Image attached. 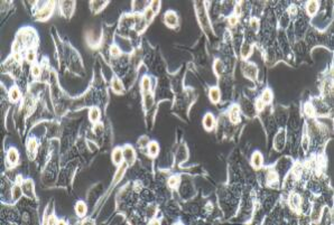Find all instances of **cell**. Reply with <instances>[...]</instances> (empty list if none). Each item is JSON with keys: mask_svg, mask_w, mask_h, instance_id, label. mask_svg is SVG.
<instances>
[{"mask_svg": "<svg viewBox=\"0 0 334 225\" xmlns=\"http://www.w3.org/2000/svg\"><path fill=\"white\" fill-rule=\"evenodd\" d=\"M197 14H199V18H200L201 25H202L203 29L207 30L209 27H210V25H209V20H207V14H205V11H204V7L199 6V7H197Z\"/></svg>", "mask_w": 334, "mask_h": 225, "instance_id": "6da1fadb", "label": "cell"}, {"mask_svg": "<svg viewBox=\"0 0 334 225\" xmlns=\"http://www.w3.org/2000/svg\"><path fill=\"white\" fill-rule=\"evenodd\" d=\"M289 204H290V206H292V208H293V209H295V211L300 209V206H302V201H300V197L297 194L290 195V197H289Z\"/></svg>", "mask_w": 334, "mask_h": 225, "instance_id": "7a4b0ae2", "label": "cell"}, {"mask_svg": "<svg viewBox=\"0 0 334 225\" xmlns=\"http://www.w3.org/2000/svg\"><path fill=\"white\" fill-rule=\"evenodd\" d=\"M165 23L166 25H168L171 27H174L177 25V16H176L173 11H169V12H166L165 14Z\"/></svg>", "mask_w": 334, "mask_h": 225, "instance_id": "3957f363", "label": "cell"}, {"mask_svg": "<svg viewBox=\"0 0 334 225\" xmlns=\"http://www.w3.org/2000/svg\"><path fill=\"white\" fill-rule=\"evenodd\" d=\"M284 143H285V132L282 130L278 135H276V140L274 142V146L277 148V150H282V148L284 147Z\"/></svg>", "mask_w": 334, "mask_h": 225, "instance_id": "277c9868", "label": "cell"}, {"mask_svg": "<svg viewBox=\"0 0 334 225\" xmlns=\"http://www.w3.org/2000/svg\"><path fill=\"white\" fill-rule=\"evenodd\" d=\"M112 160H113V163H117V165L122 163V160H124V151H122L120 148H117L113 153H112Z\"/></svg>", "mask_w": 334, "mask_h": 225, "instance_id": "5b68a950", "label": "cell"}, {"mask_svg": "<svg viewBox=\"0 0 334 225\" xmlns=\"http://www.w3.org/2000/svg\"><path fill=\"white\" fill-rule=\"evenodd\" d=\"M124 158L128 161V163H132L135 160V153L132 148L130 147H127V148L124 150Z\"/></svg>", "mask_w": 334, "mask_h": 225, "instance_id": "8992f818", "label": "cell"}, {"mask_svg": "<svg viewBox=\"0 0 334 225\" xmlns=\"http://www.w3.org/2000/svg\"><path fill=\"white\" fill-rule=\"evenodd\" d=\"M203 125L204 127H205V129L207 130H211V129L214 127V118H213V115L210 114V113H207L205 117H204V122H203Z\"/></svg>", "mask_w": 334, "mask_h": 225, "instance_id": "52a82bcc", "label": "cell"}, {"mask_svg": "<svg viewBox=\"0 0 334 225\" xmlns=\"http://www.w3.org/2000/svg\"><path fill=\"white\" fill-rule=\"evenodd\" d=\"M229 118H230L231 122H233V123H237V122L240 121V114H239L238 107H232V110L230 111V114H229Z\"/></svg>", "mask_w": 334, "mask_h": 225, "instance_id": "ba28073f", "label": "cell"}, {"mask_svg": "<svg viewBox=\"0 0 334 225\" xmlns=\"http://www.w3.org/2000/svg\"><path fill=\"white\" fill-rule=\"evenodd\" d=\"M52 5L53 4L48 5V6H46V7H43V8H41V10L38 11V17L41 18V19H44V18L48 17L49 15H51V11H52V8H53Z\"/></svg>", "mask_w": 334, "mask_h": 225, "instance_id": "9c48e42d", "label": "cell"}, {"mask_svg": "<svg viewBox=\"0 0 334 225\" xmlns=\"http://www.w3.org/2000/svg\"><path fill=\"white\" fill-rule=\"evenodd\" d=\"M210 99L214 103L219 102V100H220V91L217 90V87H212L210 90Z\"/></svg>", "mask_w": 334, "mask_h": 225, "instance_id": "30bf717a", "label": "cell"}, {"mask_svg": "<svg viewBox=\"0 0 334 225\" xmlns=\"http://www.w3.org/2000/svg\"><path fill=\"white\" fill-rule=\"evenodd\" d=\"M252 165L256 168H259L262 165V156L259 153H255L252 155Z\"/></svg>", "mask_w": 334, "mask_h": 225, "instance_id": "8fae6325", "label": "cell"}, {"mask_svg": "<svg viewBox=\"0 0 334 225\" xmlns=\"http://www.w3.org/2000/svg\"><path fill=\"white\" fill-rule=\"evenodd\" d=\"M112 90L116 92V93H121L124 91V87H122V84L118 79H113L112 80Z\"/></svg>", "mask_w": 334, "mask_h": 225, "instance_id": "7c38bea8", "label": "cell"}, {"mask_svg": "<svg viewBox=\"0 0 334 225\" xmlns=\"http://www.w3.org/2000/svg\"><path fill=\"white\" fill-rule=\"evenodd\" d=\"M317 9H318V6H317L316 1H311V2L307 4V12L310 15H312V16L316 14Z\"/></svg>", "mask_w": 334, "mask_h": 225, "instance_id": "4fadbf2b", "label": "cell"}, {"mask_svg": "<svg viewBox=\"0 0 334 225\" xmlns=\"http://www.w3.org/2000/svg\"><path fill=\"white\" fill-rule=\"evenodd\" d=\"M99 117H100V112H99V110H98L97 107H92L91 111H90V114H89L90 120L92 122H97L98 120H99Z\"/></svg>", "mask_w": 334, "mask_h": 225, "instance_id": "5bb4252c", "label": "cell"}, {"mask_svg": "<svg viewBox=\"0 0 334 225\" xmlns=\"http://www.w3.org/2000/svg\"><path fill=\"white\" fill-rule=\"evenodd\" d=\"M159 149H158V145L156 142H150L148 145V153L150 156H156L158 153Z\"/></svg>", "mask_w": 334, "mask_h": 225, "instance_id": "9a60e30c", "label": "cell"}, {"mask_svg": "<svg viewBox=\"0 0 334 225\" xmlns=\"http://www.w3.org/2000/svg\"><path fill=\"white\" fill-rule=\"evenodd\" d=\"M75 211H76V214L80 215V216H83V215L85 214V212H86V206L85 204L83 203V202H80V203H77L75 206Z\"/></svg>", "mask_w": 334, "mask_h": 225, "instance_id": "2e32d148", "label": "cell"}, {"mask_svg": "<svg viewBox=\"0 0 334 225\" xmlns=\"http://www.w3.org/2000/svg\"><path fill=\"white\" fill-rule=\"evenodd\" d=\"M8 160H9L11 163H16L18 161V153L15 149H10V150L8 151Z\"/></svg>", "mask_w": 334, "mask_h": 225, "instance_id": "e0dca14e", "label": "cell"}, {"mask_svg": "<svg viewBox=\"0 0 334 225\" xmlns=\"http://www.w3.org/2000/svg\"><path fill=\"white\" fill-rule=\"evenodd\" d=\"M271 100H272V94H271V92H270V91H269V90H266V91H264V93H262V95H261V101H262V102H264V103H270V102H271Z\"/></svg>", "mask_w": 334, "mask_h": 225, "instance_id": "ac0fdd59", "label": "cell"}, {"mask_svg": "<svg viewBox=\"0 0 334 225\" xmlns=\"http://www.w3.org/2000/svg\"><path fill=\"white\" fill-rule=\"evenodd\" d=\"M267 180H268V183L270 185H274L275 183L277 184V181H278V175H277V173L276 171H270L268 174V176H267Z\"/></svg>", "mask_w": 334, "mask_h": 225, "instance_id": "d6986e66", "label": "cell"}, {"mask_svg": "<svg viewBox=\"0 0 334 225\" xmlns=\"http://www.w3.org/2000/svg\"><path fill=\"white\" fill-rule=\"evenodd\" d=\"M256 73H257V69L253 65H248L247 69H246V74L248 75L250 79H255Z\"/></svg>", "mask_w": 334, "mask_h": 225, "instance_id": "ffe728a7", "label": "cell"}, {"mask_svg": "<svg viewBox=\"0 0 334 225\" xmlns=\"http://www.w3.org/2000/svg\"><path fill=\"white\" fill-rule=\"evenodd\" d=\"M9 95H10V99L13 101H17L18 99H19V95H20V93H19V90H18L17 87H13L10 90V93H9Z\"/></svg>", "mask_w": 334, "mask_h": 225, "instance_id": "44dd1931", "label": "cell"}, {"mask_svg": "<svg viewBox=\"0 0 334 225\" xmlns=\"http://www.w3.org/2000/svg\"><path fill=\"white\" fill-rule=\"evenodd\" d=\"M23 191H24L27 195L31 194V191H33V185H31V180H28L27 183H25L24 185H23Z\"/></svg>", "mask_w": 334, "mask_h": 225, "instance_id": "7402d4cb", "label": "cell"}, {"mask_svg": "<svg viewBox=\"0 0 334 225\" xmlns=\"http://www.w3.org/2000/svg\"><path fill=\"white\" fill-rule=\"evenodd\" d=\"M305 113H306L307 115H310V117H313L314 115L315 110H314V107L312 104H310V103L305 104Z\"/></svg>", "mask_w": 334, "mask_h": 225, "instance_id": "603a6c76", "label": "cell"}, {"mask_svg": "<svg viewBox=\"0 0 334 225\" xmlns=\"http://www.w3.org/2000/svg\"><path fill=\"white\" fill-rule=\"evenodd\" d=\"M36 147H37V142H36V140H35V139H31V140L28 141V145H27L28 151H29V153L35 151Z\"/></svg>", "mask_w": 334, "mask_h": 225, "instance_id": "cb8c5ba5", "label": "cell"}, {"mask_svg": "<svg viewBox=\"0 0 334 225\" xmlns=\"http://www.w3.org/2000/svg\"><path fill=\"white\" fill-rule=\"evenodd\" d=\"M141 86H142V90L144 91H149V87H150V82H149L148 77H144L142 79V82H141Z\"/></svg>", "mask_w": 334, "mask_h": 225, "instance_id": "d4e9b609", "label": "cell"}, {"mask_svg": "<svg viewBox=\"0 0 334 225\" xmlns=\"http://www.w3.org/2000/svg\"><path fill=\"white\" fill-rule=\"evenodd\" d=\"M168 184H169V186L176 187L179 184V177L178 176H173V177H171V178H169V180H168Z\"/></svg>", "mask_w": 334, "mask_h": 225, "instance_id": "484cf974", "label": "cell"}, {"mask_svg": "<svg viewBox=\"0 0 334 225\" xmlns=\"http://www.w3.org/2000/svg\"><path fill=\"white\" fill-rule=\"evenodd\" d=\"M250 52H251V47H250V45L246 44V45L243 46V48H242V57H245V58L246 57H248Z\"/></svg>", "mask_w": 334, "mask_h": 225, "instance_id": "4316f807", "label": "cell"}, {"mask_svg": "<svg viewBox=\"0 0 334 225\" xmlns=\"http://www.w3.org/2000/svg\"><path fill=\"white\" fill-rule=\"evenodd\" d=\"M154 15H155L154 14V11H153L150 8H148V9L145 11V19L147 21H150L153 19V17H154Z\"/></svg>", "mask_w": 334, "mask_h": 225, "instance_id": "83f0119b", "label": "cell"}, {"mask_svg": "<svg viewBox=\"0 0 334 225\" xmlns=\"http://www.w3.org/2000/svg\"><path fill=\"white\" fill-rule=\"evenodd\" d=\"M13 193H14V195H13V196H14V199H18V198L20 197V195H21V189L18 186H15Z\"/></svg>", "mask_w": 334, "mask_h": 225, "instance_id": "f1b7e54d", "label": "cell"}, {"mask_svg": "<svg viewBox=\"0 0 334 225\" xmlns=\"http://www.w3.org/2000/svg\"><path fill=\"white\" fill-rule=\"evenodd\" d=\"M145 104H146V107H150L153 105V97L150 94H146Z\"/></svg>", "mask_w": 334, "mask_h": 225, "instance_id": "f546056e", "label": "cell"}, {"mask_svg": "<svg viewBox=\"0 0 334 225\" xmlns=\"http://www.w3.org/2000/svg\"><path fill=\"white\" fill-rule=\"evenodd\" d=\"M31 74L36 77L39 76V74H41V69H39L38 66H33V67H31Z\"/></svg>", "mask_w": 334, "mask_h": 225, "instance_id": "4dcf8cb0", "label": "cell"}, {"mask_svg": "<svg viewBox=\"0 0 334 225\" xmlns=\"http://www.w3.org/2000/svg\"><path fill=\"white\" fill-rule=\"evenodd\" d=\"M159 5H160V2H158V1H154V2H153V7H150V9H152V10L154 11V14L158 12V10H159Z\"/></svg>", "mask_w": 334, "mask_h": 225, "instance_id": "1f68e13d", "label": "cell"}, {"mask_svg": "<svg viewBox=\"0 0 334 225\" xmlns=\"http://www.w3.org/2000/svg\"><path fill=\"white\" fill-rule=\"evenodd\" d=\"M111 51V55L112 56H118V55H120V51H119V48H118L117 46H112L110 48Z\"/></svg>", "mask_w": 334, "mask_h": 225, "instance_id": "d6a6232c", "label": "cell"}, {"mask_svg": "<svg viewBox=\"0 0 334 225\" xmlns=\"http://www.w3.org/2000/svg\"><path fill=\"white\" fill-rule=\"evenodd\" d=\"M27 59L29 61V62H33V61L35 59V53H34L33 49H31V51L27 53Z\"/></svg>", "mask_w": 334, "mask_h": 225, "instance_id": "836d02e7", "label": "cell"}, {"mask_svg": "<svg viewBox=\"0 0 334 225\" xmlns=\"http://www.w3.org/2000/svg\"><path fill=\"white\" fill-rule=\"evenodd\" d=\"M215 71H217V74H221V72H222V64H221L220 61H217V63H215Z\"/></svg>", "mask_w": 334, "mask_h": 225, "instance_id": "e575fe53", "label": "cell"}, {"mask_svg": "<svg viewBox=\"0 0 334 225\" xmlns=\"http://www.w3.org/2000/svg\"><path fill=\"white\" fill-rule=\"evenodd\" d=\"M264 105H265V103H264L261 100H258L256 102V109H257V110H262V109H264Z\"/></svg>", "mask_w": 334, "mask_h": 225, "instance_id": "d590c367", "label": "cell"}, {"mask_svg": "<svg viewBox=\"0 0 334 225\" xmlns=\"http://www.w3.org/2000/svg\"><path fill=\"white\" fill-rule=\"evenodd\" d=\"M237 21H238V18L235 17V16H233V17H231L230 19H229V23H230L231 25H235L237 24Z\"/></svg>", "mask_w": 334, "mask_h": 225, "instance_id": "8d00e7d4", "label": "cell"}, {"mask_svg": "<svg viewBox=\"0 0 334 225\" xmlns=\"http://www.w3.org/2000/svg\"><path fill=\"white\" fill-rule=\"evenodd\" d=\"M251 24H252V27L255 28V29L258 27V21H256V19H253V20L251 21Z\"/></svg>", "mask_w": 334, "mask_h": 225, "instance_id": "74e56055", "label": "cell"}]
</instances>
